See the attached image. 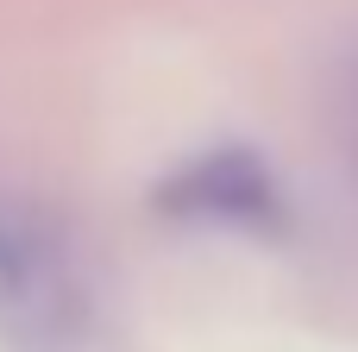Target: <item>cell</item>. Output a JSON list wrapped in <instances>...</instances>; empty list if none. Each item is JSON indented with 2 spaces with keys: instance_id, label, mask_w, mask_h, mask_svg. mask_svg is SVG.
I'll list each match as a JSON object with an SVG mask.
<instances>
[{
  "instance_id": "obj_1",
  "label": "cell",
  "mask_w": 358,
  "mask_h": 352,
  "mask_svg": "<svg viewBox=\"0 0 358 352\" xmlns=\"http://www.w3.org/2000/svg\"><path fill=\"white\" fill-rule=\"evenodd\" d=\"M157 214L170 220H220V227H277L283 195L277 176L258 151L245 145H214L189 157L176 176L157 183Z\"/></svg>"
},
{
  "instance_id": "obj_2",
  "label": "cell",
  "mask_w": 358,
  "mask_h": 352,
  "mask_svg": "<svg viewBox=\"0 0 358 352\" xmlns=\"http://www.w3.org/2000/svg\"><path fill=\"white\" fill-rule=\"evenodd\" d=\"M31 283H38V252L25 246V233L13 220H0V309L25 302Z\"/></svg>"
},
{
  "instance_id": "obj_3",
  "label": "cell",
  "mask_w": 358,
  "mask_h": 352,
  "mask_svg": "<svg viewBox=\"0 0 358 352\" xmlns=\"http://www.w3.org/2000/svg\"><path fill=\"white\" fill-rule=\"evenodd\" d=\"M352 145H358V82H352Z\"/></svg>"
}]
</instances>
